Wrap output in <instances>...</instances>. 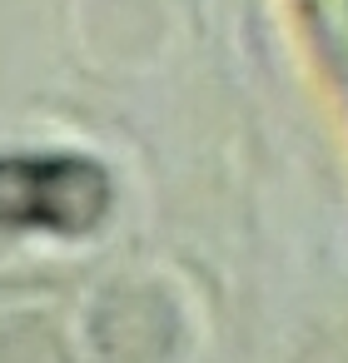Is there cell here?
<instances>
[{
	"label": "cell",
	"instance_id": "obj_1",
	"mask_svg": "<svg viewBox=\"0 0 348 363\" xmlns=\"http://www.w3.org/2000/svg\"><path fill=\"white\" fill-rule=\"evenodd\" d=\"M313 11L323 16V26H328V35H333V45H338V55L348 60V0H313Z\"/></svg>",
	"mask_w": 348,
	"mask_h": 363
}]
</instances>
